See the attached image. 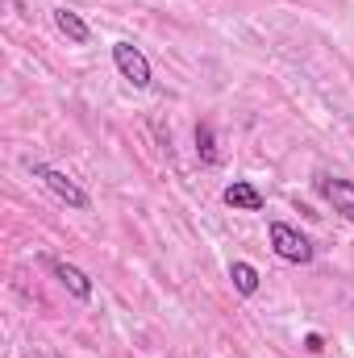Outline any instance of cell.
I'll return each mask as SVG.
<instances>
[{"label":"cell","instance_id":"cell-10","mask_svg":"<svg viewBox=\"0 0 354 358\" xmlns=\"http://www.w3.org/2000/svg\"><path fill=\"white\" fill-rule=\"evenodd\" d=\"M304 350H309V355H321V350H325V338H321V334H309V338H304Z\"/></svg>","mask_w":354,"mask_h":358},{"label":"cell","instance_id":"cell-3","mask_svg":"<svg viewBox=\"0 0 354 358\" xmlns=\"http://www.w3.org/2000/svg\"><path fill=\"white\" fill-rule=\"evenodd\" d=\"M113 63L121 71V80H129L134 88H150V59L134 46V42H113Z\"/></svg>","mask_w":354,"mask_h":358},{"label":"cell","instance_id":"cell-1","mask_svg":"<svg viewBox=\"0 0 354 358\" xmlns=\"http://www.w3.org/2000/svg\"><path fill=\"white\" fill-rule=\"evenodd\" d=\"M267 238H271V250H275L283 263H292V267H309V263H313V242H309L296 225H288V221H271Z\"/></svg>","mask_w":354,"mask_h":358},{"label":"cell","instance_id":"cell-5","mask_svg":"<svg viewBox=\"0 0 354 358\" xmlns=\"http://www.w3.org/2000/svg\"><path fill=\"white\" fill-rule=\"evenodd\" d=\"M221 200L229 204V208H238V213H263V192L250 183V179H234L225 192H221Z\"/></svg>","mask_w":354,"mask_h":358},{"label":"cell","instance_id":"cell-7","mask_svg":"<svg viewBox=\"0 0 354 358\" xmlns=\"http://www.w3.org/2000/svg\"><path fill=\"white\" fill-rule=\"evenodd\" d=\"M55 25H59V34H63L67 42H76V46H88V42H92L88 21H84L76 8H67V4H59V8H55Z\"/></svg>","mask_w":354,"mask_h":358},{"label":"cell","instance_id":"cell-9","mask_svg":"<svg viewBox=\"0 0 354 358\" xmlns=\"http://www.w3.org/2000/svg\"><path fill=\"white\" fill-rule=\"evenodd\" d=\"M229 279H234V287H238L242 296H255V292H259V279H263V275L250 267V263H234V267H229Z\"/></svg>","mask_w":354,"mask_h":358},{"label":"cell","instance_id":"cell-2","mask_svg":"<svg viewBox=\"0 0 354 358\" xmlns=\"http://www.w3.org/2000/svg\"><path fill=\"white\" fill-rule=\"evenodd\" d=\"M29 171H34V179H42V183H46V187H50V192H55V196L67 204V208H76V213H88V208H92V196H88V192H84V187H80L71 176H67V171H59V167H46V163H34Z\"/></svg>","mask_w":354,"mask_h":358},{"label":"cell","instance_id":"cell-6","mask_svg":"<svg viewBox=\"0 0 354 358\" xmlns=\"http://www.w3.org/2000/svg\"><path fill=\"white\" fill-rule=\"evenodd\" d=\"M46 267H50V275H55L76 300H92V279L80 267H71V263H63V259H46Z\"/></svg>","mask_w":354,"mask_h":358},{"label":"cell","instance_id":"cell-4","mask_svg":"<svg viewBox=\"0 0 354 358\" xmlns=\"http://www.w3.org/2000/svg\"><path fill=\"white\" fill-rule=\"evenodd\" d=\"M317 196L334 208V213H342L346 221L354 225V183L351 179H338V176H317Z\"/></svg>","mask_w":354,"mask_h":358},{"label":"cell","instance_id":"cell-8","mask_svg":"<svg viewBox=\"0 0 354 358\" xmlns=\"http://www.w3.org/2000/svg\"><path fill=\"white\" fill-rule=\"evenodd\" d=\"M196 155H200V163H204V167H213V163L221 159V155H217V138H213V125H208V121H200V125H196Z\"/></svg>","mask_w":354,"mask_h":358}]
</instances>
